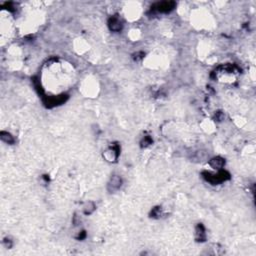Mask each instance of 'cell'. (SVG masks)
Returning a JSON list of instances; mask_svg holds the SVG:
<instances>
[{"label": "cell", "instance_id": "1", "mask_svg": "<svg viewBox=\"0 0 256 256\" xmlns=\"http://www.w3.org/2000/svg\"><path fill=\"white\" fill-rule=\"evenodd\" d=\"M173 6H174L173 2H162L157 5V8H158L159 11H168L171 8H173Z\"/></svg>", "mask_w": 256, "mask_h": 256}, {"label": "cell", "instance_id": "2", "mask_svg": "<svg viewBox=\"0 0 256 256\" xmlns=\"http://www.w3.org/2000/svg\"><path fill=\"white\" fill-rule=\"evenodd\" d=\"M223 164H224V160H223L222 158H219V157H217V158H213L211 161H210V165H211L213 168H221V167L223 166Z\"/></svg>", "mask_w": 256, "mask_h": 256}, {"label": "cell", "instance_id": "3", "mask_svg": "<svg viewBox=\"0 0 256 256\" xmlns=\"http://www.w3.org/2000/svg\"><path fill=\"white\" fill-rule=\"evenodd\" d=\"M110 28L112 29V30L114 31H117V30H119V29L121 28V23H120V21L118 20L117 18H113V19H111L110 20Z\"/></svg>", "mask_w": 256, "mask_h": 256}, {"label": "cell", "instance_id": "4", "mask_svg": "<svg viewBox=\"0 0 256 256\" xmlns=\"http://www.w3.org/2000/svg\"><path fill=\"white\" fill-rule=\"evenodd\" d=\"M110 186H112V189H117L119 188L120 185H121V179L119 177H113L112 179H111V182H110Z\"/></svg>", "mask_w": 256, "mask_h": 256}, {"label": "cell", "instance_id": "5", "mask_svg": "<svg viewBox=\"0 0 256 256\" xmlns=\"http://www.w3.org/2000/svg\"><path fill=\"white\" fill-rule=\"evenodd\" d=\"M1 138H2L3 140H5L6 142H12V141H13L12 137L10 136V134H8V133L2 132V133H1Z\"/></svg>", "mask_w": 256, "mask_h": 256}]
</instances>
